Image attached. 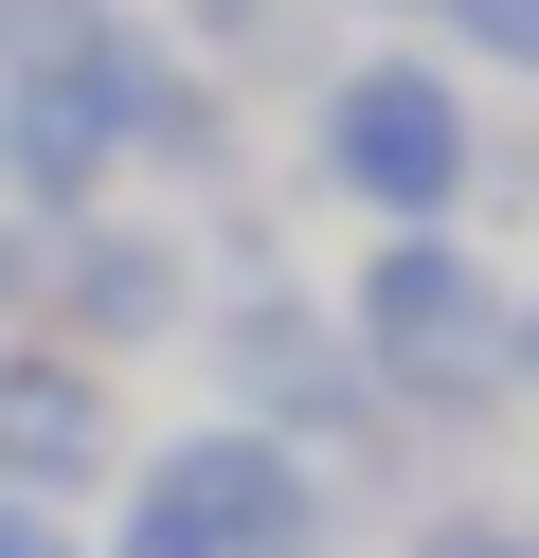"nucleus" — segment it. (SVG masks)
I'll list each match as a JSON object with an SVG mask.
<instances>
[{"instance_id": "10", "label": "nucleus", "mask_w": 539, "mask_h": 558, "mask_svg": "<svg viewBox=\"0 0 539 558\" xmlns=\"http://www.w3.org/2000/svg\"><path fill=\"white\" fill-rule=\"evenodd\" d=\"M90 0H0V54H36V37H72Z\"/></svg>"}, {"instance_id": "8", "label": "nucleus", "mask_w": 539, "mask_h": 558, "mask_svg": "<svg viewBox=\"0 0 539 558\" xmlns=\"http://www.w3.org/2000/svg\"><path fill=\"white\" fill-rule=\"evenodd\" d=\"M19 325H36V234L0 217V342H19Z\"/></svg>"}, {"instance_id": "1", "label": "nucleus", "mask_w": 539, "mask_h": 558, "mask_svg": "<svg viewBox=\"0 0 539 558\" xmlns=\"http://www.w3.org/2000/svg\"><path fill=\"white\" fill-rule=\"evenodd\" d=\"M306 162H323V198H342V217H378V234L467 217V162H486L467 73H450V54H359V73H323Z\"/></svg>"}, {"instance_id": "6", "label": "nucleus", "mask_w": 539, "mask_h": 558, "mask_svg": "<svg viewBox=\"0 0 539 558\" xmlns=\"http://www.w3.org/2000/svg\"><path fill=\"white\" fill-rule=\"evenodd\" d=\"M216 361H234V397H252V433H287V414H323L342 433L378 378H359V342H342V306H306V289H234L216 306Z\"/></svg>"}, {"instance_id": "4", "label": "nucleus", "mask_w": 539, "mask_h": 558, "mask_svg": "<svg viewBox=\"0 0 539 558\" xmlns=\"http://www.w3.org/2000/svg\"><path fill=\"white\" fill-rule=\"evenodd\" d=\"M126 469V397H108V361H72V342H0V505H72V486Z\"/></svg>"}, {"instance_id": "3", "label": "nucleus", "mask_w": 539, "mask_h": 558, "mask_svg": "<svg viewBox=\"0 0 539 558\" xmlns=\"http://www.w3.org/2000/svg\"><path fill=\"white\" fill-rule=\"evenodd\" d=\"M144 505L180 522L198 558H323V450H287V433H252V414H216V433H180V450H144Z\"/></svg>"}, {"instance_id": "11", "label": "nucleus", "mask_w": 539, "mask_h": 558, "mask_svg": "<svg viewBox=\"0 0 539 558\" xmlns=\"http://www.w3.org/2000/svg\"><path fill=\"white\" fill-rule=\"evenodd\" d=\"M503 397H539V289H522V325H503Z\"/></svg>"}, {"instance_id": "7", "label": "nucleus", "mask_w": 539, "mask_h": 558, "mask_svg": "<svg viewBox=\"0 0 539 558\" xmlns=\"http://www.w3.org/2000/svg\"><path fill=\"white\" fill-rule=\"evenodd\" d=\"M467 19V54H486V73H539V0H450Z\"/></svg>"}, {"instance_id": "5", "label": "nucleus", "mask_w": 539, "mask_h": 558, "mask_svg": "<svg viewBox=\"0 0 539 558\" xmlns=\"http://www.w3.org/2000/svg\"><path fill=\"white\" fill-rule=\"evenodd\" d=\"M180 234H108V217H72V234H36V342H72V361H126V342H162L180 325Z\"/></svg>"}, {"instance_id": "2", "label": "nucleus", "mask_w": 539, "mask_h": 558, "mask_svg": "<svg viewBox=\"0 0 539 558\" xmlns=\"http://www.w3.org/2000/svg\"><path fill=\"white\" fill-rule=\"evenodd\" d=\"M503 325H522V289H503L450 217H431V234H378V253H359V289H342L359 378H378V397H414V414L503 397Z\"/></svg>"}, {"instance_id": "9", "label": "nucleus", "mask_w": 539, "mask_h": 558, "mask_svg": "<svg viewBox=\"0 0 539 558\" xmlns=\"http://www.w3.org/2000/svg\"><path fill=\"white\" fill-rule=\"evenodd\" d=\"M414 558H539V541H522V522H431Z\"/></svg>"}]
</instances>
